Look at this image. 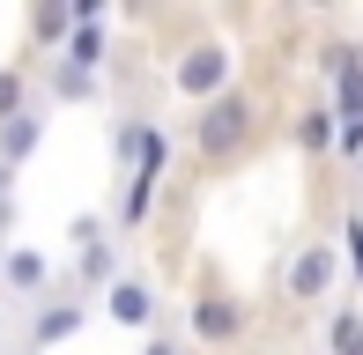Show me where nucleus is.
<instances>
[{
	"label": "nucleus",
	"instance_id": "3",
	"mask_svg": "<svg viewBox=\"0 0 363 355\" xmlns=\"http://www.w3.org/2000/svg\"><path fill=\"white\" fill-rule=\"evenodd\" d=\"M326 74H334V119L363 126V52L356 45H326Z\"/></svg>",
	"mask_w": 363,
	"mask_h": 355
},
{
	"label": "nucleus",
	"instance_id": "12",
	"mask_svg": "<svg viewBox=\"0 0 363 355\" xmlns=\"http://www.w3.org/2000/svg\"><path fill=\"white\" fill-rule=\"evenodd\" d=\"M30 37H38V45H67L74 37V8H67V0H45V8L30 15Z\"/></svg>",
	"mask_w": 363,
	"mask_h": 355
},
{
	"label": "nucleus",
	"instance_id": "19",
	"mask_svg": "<svg viewBox=\"0 0 363 355\" xmlns=\"http://www.w3.org/2000/svg\"><path fill=\"white\" fill-rule=\"evenodd\" d=\"M148 355H186V348H178V341H148Z\"/></svg>",
	"mask_w": 363,
	"mask_h": 355
},
{
	"label": "nucleus",
	"instance_id": "1",
	"mask_svg": "<svg viewBox=\"0 0 363 355\" xmlns=\"http://www.w3.org/2000/svg\"><path fill=\"white\" fill-rule=\"evenodd\" d=\"M245 141H252V96L223 89L216 104L193 119V149H201V156H230V149H245Z\"/></svg>",
	"mask_w": 363,
	"mask_h": 355
},
{
	"label": "nucleus",
	"instance_id": "6",
	"mask_svg": "<svg viewBox=\"0 0 363 355\" xmlns=\"http://www.w3.org/2000/svg\"><path fill=\"white\" fill-rule=\"evenodd\" d=\"M104 318H119V326H148V318H156V289L119 274V281L104 289Z\"/></svg>",
	"mask_w": 363,
	"mask_h": 355
},
{
	"label": "nucleus",
	"instance_id": "13",
	"mask_svg": "<svg viewBox=\"0 0 363 355\" xmlns=\"http://www.w3.org/2000/svg\"><path fill=\"white\" fill-rule=\"evenodd\" d=\"M23 111H30V74L23 67H0V126L23 119Z\"/></svg>",
	"mask_w": 363,
	"mask_h": 355
},
{
	"label": "nucleus",
	"instance_id": "8",
	"mask_svg": "<svg viewBox=\"0 0 363 355\" xmlns=\"http://www.w3.org/2000/svg\"><path fill=\"white\" fill-rule=\"evenodd\" d=\"M38 141H45V111H23V119H8V126H0V178L23 163Z\"/></svg>",
	"mask_w": 363,
	"mask_h": 355
},
{
	"label": "nucleus",
	"instance_id": "4",
	"mask_svg": "<svg viewBox=\"0 0 363 355\" xmlns=\"http://www.w3.org/2000/svg\"><path fill=\"white\" fill-rule=\"evenodd\" d=\"M238 333H245V303L238 296H201L193 303V341L223 348V341H238Z\"/></svg>",
	"mask_w": 363,
	"mask_h": 355
},
{
	"label": "nucleus",
	"instance_id": "10",
	"mask_svg": "<svg viewBox=\"0 0 363 355\" xmlns=\"http://www.w3.org/2000/svg\"><path fill=\"white\" fill-rule=\"evenodd\" d=\"M60 67H74V74H96V67H104V30H82V23H74V37L60 45Z\"/></svg>",
	"mask_w": 363,
	"mask_h": 355
},
{
	"label": "nucleus",
	"instance_id": "16",
	"mask_svg": "<svg viewBox=\"0 0 363 355\" xmlns=\"http://www.w3.org/2000/svg\"><path fill=\"white\" fill-rule=\"evenodd\" d=\"M52 96H96V74H74V67H52Z\"/></svg>",
	"mask_w": 363,
	"mask_h": 355
},
{
	"label": "nucleus",
	"instance_id": "11",
	"mask_svg": "<svg viewBox=\"0 0 363 355\" xmlns=\"http://www.w3.org/2000/svg\"><path fill=\"white\" fill-rule=\"evenodd\" d=\"M0 274H8V289H23V296H38V289L52 281L45 252H8V260H0Z\"/></svg>",
	"mask_w": 363,
	"mask_h": 355
},
{
	"label": "nucleus",
	"instance_id": "15",
	"mask_svg": "<svg viewBox=\"0 0 363 355\" xmlns=\"http://www.w3.org/2000/svg\"><path fill=\"white\" fill-rule=\"evenodd\" d=\"M334 355H363V311H334Z\"/></svg>",
	"mask_w": 363,
	"mask_h": 355
},
{
	"label": "nucleus",
	"instance_id": "14",
	"mask_svg": "<svg viewBox=\"0 0 363 355\" xmlns=\"http://www.w3.org/2000/svg\"><path fill=\"white\" fill-rule=\"evenodd\" d=\"M82 281H119V252H111V237H104V245H89V252H82Z\"/></svg>",
	"mask_w": 363,
	"mask_h": 355
},
{
	"label": "nucleus",
	"instance_id": "2",
	"mask_svg": "<svg viewBox=\"0 0 363 355\" xmlns=\"http://www.w3.org/2000/svg\"><path fill=\"white\" fill-rule=\"evenodd\" d=\"M171 82H178V96H208V104H216L230 89V52L223 45H193V52L171 67Z\"/></svg>",
	"mask_w": 363,
	"mask_h": 355
},
{
	"label": "nucleus",
	"instance_id": "9",
	"mask_svg": "<svg viewBox=\"0 0 363 355\" xmlns=\"http://www.w3.org/2000/svg\"><path fill=\"white\" fill-rule=\"evenodd\" d=\"M334 141H341L334 104H304V111H296V149H304V156H326Z\"/></svg>",
	"mask_w": 363,
	"mask_h": 355
},
{
	"label": "nucleus",
	"instance_id": "7",
	"mask_svg": "<svg viewBox=\"0 0 363 355\" xmlns=\"http://www.w3.org/2000/svg\"><path fill=\"white\" fill-rule=\"evenodd\" d=\"M82 333V303L74 296H52V303H38V326H30V341L38 348H52V341H74Z\"/></svg>",
	"mask_w": 363,
	"mask_h": 355
},
{
	"label": "nucleus",
	"instance_id": "5",
	"mask_svg": "<svg viewBox=\"0 0 363 355\" xmlns=\"http://www.w3.org/2000/svg\"><path fill=\"white\" fill-rule=\"evenodd\" d=\"M334 245H304V252H296V260H289V296H326V289H334Z\"/></svg>",
	"mask_w": 363,
	"mask_h": 355
},
{
	"label": "nucleus",
	"instance_id": "18",
	"mask_svg": "<svg viewBox=\"0 0 363 355\" xmlns=\"http://www.w3.org/2000/svg\"><path fill=\"white\" fill-rule=\"evenodd\" d=\"M341 156H363V126H341V141H334Z\"/></svg>",
	"mask_w": 363,
	"mask_h": 355
},
{
	"label": "nucleus",
	"instance_id": "17",
	"mask_svg": "<svg viewBox=\"0 0 363 355\" xmlns=\"http://www.w3.org/2000/svg\"><path fill=\"white\" fill-rule=\"evenodd\" d=\"M341 237H349V274H356V281H363V207H356L349 222H341Z\"/></svg>",
	"mask_w": 363,
	"mask_h": 355
}]
</instances>
